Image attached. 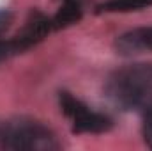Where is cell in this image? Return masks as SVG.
I'll return each mask as SVG.
<instances>
[{
    "instance_id": "cell-1",
    "label": "cell",
    "mask_w": 152,
    "mask_h": 151,
    "mask_svg": "<svg viewBox=\"0 0 152 151\" xmlns=\"http://www.w3.org/2000/svg\"><path fill=\"white\" fill-rule=\"evenodd\" d=\"M106 96L122 110L143 109L152 100V64L122 68L110 76Z\"/></svg>"
},
{
    "instance_id": "cell-2",
    "label": "cell",
    "mask_w": 152,
    "mask_h": 151,
    "mask_svg": "<svg viewBox=\"0 0 152 151\" xmlns=\"http://www.w3.org/2000/svg\"><path fill=\"white\" fill-rule=\"evenodd\" d=\"M0 148L12 151H53L60 148L57 135L32 117H12L0 123Z\"/></svg>"
},
{
    "instance_id": "cell-3",
    "label": "cell",
    "mask_w": 152,
    "mask_h": 151,
    "mask_svg": "<svg viewBox=\"0 0 152 151\" xmlns=\"http://www.w3.org/2000/svg\"><path fill=\"white\" fill-rule=\"evenodd\" d=\"M58 105L64 115L71 121L73 133H104L113 126V121L106 114L92 110L67 91L58 93Z\"/></svg>"
},
{
    "instance_id": "cell-4",
    "label": "cell",
    "mask_w": 152,
    "mask_h": 151,
    "mask_svg": "<svg viewBox=\"0 0 152 151\" xmlns=\"http://www.w3.org/2000/svg\"><path fill=\"white\" fill-rule=\"evenodd\" d=\"M53 30V23L51 18H48L46 14L39 13V11H32L28 14V18L25 20L23 27L9 36L7 43H5V55L7 59L18 53L27 52L28 48L36 46L37 43H41L44 38H48V34Z\"/></svg>"
},
{
    "instance_id": "cell-5",
    "label": "cell",
    "mask_w": 152,
    "mask_h": 151,
    "mask_svg": "<svg viewBox=\"0 0 152 151\" xmlns=\"http://www.w3.org/2000/svg\"><path fill=\"white\" fill-rule=\"evenodd\" d=\"M115 50L124 57L152 52V27H140L120 34L115 39Z\"/></svg>"
},
{
    "instance_id": "cell-6",
    "label": "cell",
    "mask_w": 152,
    "mask_h": 151,
    "mask_svg": "<svg viewBox=\"0 0 152 151\" xmlns=\"http://www.w3.org/2000/svg\"><path fill=\"white\" fill-rule=\"evenodd\" d=\"M81 16H83L81 0H62V5L58 7V11L51 18L53 30L67 29V27L75 25L81 20Z\"/></svg>"
},
{
    "instance_id": "cell-7",
    "label": "cell",
    "mask_w": 152,
    "mask_h": 151,
    "mask_svg": "<svg viewBox=\"0 0 152 151\" xmlns=\"http://www.w3.org/2000/svg\"><path fill=\"white\" fill-rule=\"evenodd\" d=\"M152 5V0H106L96 7V13H134Z\"/></svg>"
},
{
    "instance_id": "cell-8",
    "label": "cell",
    "mask_w": 152,
    "mask_h": 151,
    "mask_svg": "<svg viewBox=\"0 0 152 151\" xmlns=\"http://www.w3.org/2000/svg\"><path fill=\"white\" fill-rule=\"evenodd\" d=\"M14 14L9 9H0V61H5V43L9 39V30L12 27Z\"/></svg>"
},
{
    "instance_id": "cell-9",
    "label": "cell",
    "mask_w": 152,
    "mask_h": 151,
    "mask_svg": "<svg viewBox=\"0 0 152 151\" xmlns=\"http://www.w3.org/2000/svg\"><path fill=\"white\" fill-rule=\"evenodd\" d=\"M143 139H145V144L152 150V110L145 109L143 110Z\"/></svg>"
},
{
    "instance_id": "cell-10",
    "label": "cell",
    "mask_w": 152,
    "mask_h": 151,
    "mask_svg": "<svg viewBox=\"0 0 152 151\" xmlns=\"http://www.w3.org/2000/svg\"><path fill=\"white\" fill-rule=\"evenodd\" d=\"M145 109H149V110H152V100L149 101V103H147V105H145V107H143V109H142V110H145Z\"/></svg>"
}]
</instances>
